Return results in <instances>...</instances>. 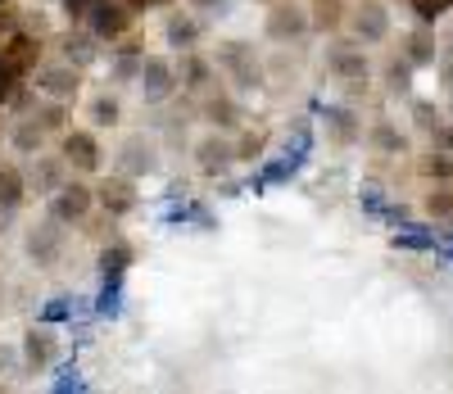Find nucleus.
<instances>
[{
	"label": "nucleus",
	"instance_id": "f3484780",
	"mask_svg": "<svg viewBox=\"0 0 453 394\" xmlns=\"http://www.w3.org/2000/svg\"><path fill=\"white\" fill-rule=\"evenodd\" d=\"M453 10V0H412V14H418L422 23H435L440 14Z\"/></svg>",
	"mask_w": 453,
	"mask_h": 394
},
{
	"label": "nucleus",
	"instance_id": "412c9836",
	"mask_svg": "<svg viewBox=\"0 0 453 394\" xmlns=\"http://www.w3.org/2000/svg\"><path fill=\"white\" fill-rule=\"evenodd\" d=\"M331 123H335V136L340 141H354L358 132H354V113H345V109H331Z\"/></svg>",
	"mask_w": 453,
	"mask_h": 394
},
{
	"label": "nucleus",
	"instance_id": "c756f323",
	"mask_svg": "<svg viewBox=\"0 0 453 394\" xmlns=\"http://www.w3.org/2000/svg\"><path fill=\"white\" fill-rule=\"evenodd\" d=\"M136 5H150V0H136Z\"/></svg>",
	"mask_w": 453,
	"mask_h": 394
},
{
	"label": "nucleus",
	"instance_id": "9d476101",
	"mask_svg": "<svg viewBox=\"0 0 453 394\" xmlns=\"http://www.w3.org/2000/svg\"><path fill=\"white\" fill-rule=\"evenodd\" d=\"M326 68H331L335 77H363V73H367V55H363V50H349V46H340V50L326 55Z\"/></svg>",
	"mask_w": 453,
	"mask_h": 394
},
{
	"label": "nucleus",
	"instance_id": "aec40b11",
	"mask_svg": "<svg viewBox=\"0 0 453 394\" xmlns=\"http://www.w3.org/2000/svg\"><path fill=\"white\" fill-rule=\"evenodd\" d=\"M91 118H96L100 127H109L113 118H119V100H109V96H100V100L91 104Z\"/></svg>",
	"mask_w": 453,
	"mask_h": 394
},
{
	"label": "nucleus",
	"instance_id": "a211bd4d",
	"mask_svg": "<svg viewBox=\"0 0 453 394\" xmlns=\"http://www.w3.org/2000/svg\"><path fill=\"white\" fill-rule=\"evenodd\" d=\"M27 359L32 363H46L50 359V331H32L27 336Z\"/></svg>",
	"mask_w": 453,
	"mask_h": 394
},
{
	"label": "nucleus",
	"instance_id": "5701e85b",
	"mask_svg": "<svg viewBox=\"0 0 453 394\" xmlns=\"http://www.w3.org/2000/svg\"><path fill=\"white\" fill-rule=\"evenodd\" d=\"M422 173L426 177H449L453 173V159H449V154H431V159L422 164Z\"/></svg>",
	"mask_w": 453,
	"mask_h": 394
},
{
	"label": "nucleus",
	"instance_id": "dca6fc26",
	"mask_svg": "<svg viewBox=\"0 0 453 394\" xmlns=\"http://www.w3.org/2000/svg\"><path fill=\"white\" fill-rule=\"evenodd\" d=\"M127 263H132V250H127V245H113V250H104V259H100L104 277H123Z\"/></svg>",
	"mask_w": 453,
	"mask_h": 394
},
{
	"label": "nucleus",
	"instance_id": "20e7f679",
	"mask_svg": "<svg viewBox=\"0 0 453 394\" xmlns=\"http://www.w3.org/2000/svg\"><path fill=\"white\" fill-rule=\"evenodd\" d=\"M64 159H68L73 168H82V173H96V168H100V145H96V136H91V132H73V136L64 141Z\"/></svg>",
	"mask_w": 453,
	"mask_h": 394
},
{
	"label": "nucleus",
	"instance_id": "f8f14e48",
	"mask_svg": "<svg viewBox=\"0 0 453 394\" xmlns=\"http://www.w3.org/2000/svg\"><path fill=\"white\" fill-rule=\"evenodd\" d=\"M59 241H64V231L50 222V227H42V236H32L27 250H32V259H55L59 254Z\"/></svg>",
	"mask_w": 453,
	"mask_h": 394
},
{
	"label": "nucleus",
	"instance_id": "423d86ee",
	"mask_svg": "<svg viewBox=\"0 0 453 394\" xmlns=\"http://www.w3.org/2000/svg\"><path fill=\"white\" fill-rule=\"evenodd\" d=\"M36 87H42L46 96H55V100H68L73 91H78V73H73L68 64H50V68L36 73Z\"/></svg>",
	"mask_w": 453,
	"mask_h": 394
},
{
	"label": "nucleus",
	"instance_id": "cd10ccee",
	"mask_svg": "<svg viewBox=\"0 0 453 394\" xmlns=\"http://www.w3.org/2000/svg\"><path fill=\"white\" fill-rule=\"evenodd\" d=\"M64 313H68V299H50V308H46V318L55 322V318H64Z\"/></svg>",
	"mask_w": 453,
	"mask_h": 394
},
{
	"label": "nucleus",
	"instance_id": "0eeeda50",
	"mask_svg": "<svg viewBox=\"0 0 453 394\" xmlns=\"http://www.w3.org/2000/svg\"><path fill=\"white\" fill-rule=\"evenodd\" d=\"M222 68H232L236 73V82H245V87H254L258 82V64H254V55H250V46H241V42H232V46H222Z\"/></svg>",
	"mask_w": 453,
	"mask_h": 394
},
{
	"label": "nucleus",
	"instance_id": "ddd939ff",
	"mask_svg": "<svg viewBox=\"0 0 453 394\" xmlns=\"http://www.w3.org/2000/svg\"><path fill=\"white\" fill-rule=\"evenodd\" d=\"M200 164H204V173H222L226 164H232V150H226L222 141H204L200 145Z\"/></svg>",
	"mask_w": 453,
	"mask_h": 394
},
{
	"label": "nucleus",
	"instance_id": "b1692460",
	"mask_svg": "<svg viewBox=\"0 0 453 394\" xmlns=\"http://www.w3.org/2000/svg\"><path fill=\"white\" fill-rule=\"evenodd\" d=\"M36 186H42V190H55L59 186V164L55 159H46L42 168H36Z\"/></svg>",
	"mask_w": 453,
	"mask_h": 394
},
{
	"label": "nucleus",
	"instance_id": "39448f33",
	"mask_svg": "<svg viewBox=\"0 0 453 394\" xmlns=\"http://www.w3.org/2000/svg\"><path fill=\"white\" fill-rule=\"evenodd\" d=\"M354 32L363 36V42H381V36L390 32V19H386V10L376 5V0H363V5L354 10Z\"/></svg>",
	"mask_w": 453,
	"mask_h": 394
},
{
	"label": "nucleus",
	"instance_id": "393cba45",
	"mask_svg": "<svg viewBox=\"0 0 453 394\" xmlns=\"http://www.w3.org/2000/svg\"><path fill=\"white\" fill-rule=\"evenodd\" d=\"M372 141H376V145H381V150H399V145H403V141H399V136H395V132H390L386 123H381V127H376V132H372Z\"/></svg>",
	"mask_w": 453,
	"mask_h": 394
},
{
	"label": "nucleus",
	"instance_id": "6e6552de",
	"mask_svg": "<svg viewBox=\"0 0 453 394\" xmlns=\"http://www.w3.org/2000/svg\"><path fill=\"white\" fill-rule=\"evenodd\" d=\"M123 27H127V10L96 0V5H91V32H96V36H119Z\"/></svg>",
	"mask_w": 453,
	"mask_h": 394
},
{
	"label": "nucleus",
	"instance_id": "9b49d317",
	"mask_svg": "<svg viewBox=\"0 0 453 394\" xmlns=\"http://www.w3.org/2000/svg\"><path fill=\"white\" fill-rule=\"evenodd\" d=\"M100 205L109 209V213H127L136 200H132V186L127 182H104L100 186Z\"/></svg>",
	"mask_w": 453,
	"mask_h": 394
},
{
	"label": "nucleus",
	"instance_id": "c85d7f7f",
	"mask_svg": "<svg viewBox=\"0 0 453 394\" xmlns=\"http://www.w3.org/2000/svg\"><path fill=\"white\" fill-rule=\"evenodd\" d=\"M5 91H10V68L0 64V100H5Z\"/></svg>",
	"mask_w": 453,
	"mask_h": 394
},
{
	"label": "nucleus",
	"instance_id": "6ab92c4d",
	"mask_svg": "<svg viewBox=\"0 0 453 394\" xmlns=\"http://www.w3.org/2000/svg\"><path fill=\"white\" fill-rule=\"evenodd\" d=\"M168 36H173V46H191L196 36H200V23H191V19H177V23L168 27Z\"/></svg>",
	"mask_w": 453,
	"mask_h": 394
},
{
	"label": "nucleus",
	"instance_id": "7ed1b4c3",
	"mask_svg": "<svg viewBox=\"0 0 453 394\" xmlns=\"http://www.w3.org/2000/svg\"><path fill=\"white\" fill-rule=\"evenodd\" d=\"M304 32H309V19H304L299 5H277L268 14V36L273 42H290V36H304Z\"/></svg>",
	"mask_w": 453,
	"mask_h": 394
},
{
	"label": "nucleus",
	"instance_id": "a878e982",
	"mask_svg": "<svg viewBox=\"0 0 453 394\" xmlns=\"http://www.w3.org/2000/svg\"><path fill=\"white\" fill-rule=\"evenodd\" d=\"M431 213H440V218H453V200H449L444 190H435V195H431Z\"/></svg>",
	"mask_w": 453,
	"mask_h": 394
},
{
	"label": "nucleus",
	"instance_id": "bb28decb",
	"mask_svg": "<svg viewBox=\"0 0 453 394\" xmlns=\"http://www.w3.org/2000/svg\"><path fill=\"white\" fill-rule=\"evenodd\" d=\"M431 132H435V141H440L444 150H453V127H440V123H435Z\"/></svg>",
	"mask_w": 453,
	"mask_h": 394
},
{
	"label": "nucleus",
	"instance_id": "2eb2a0df",
	"mask_svg": "<svg viewBox=\"0 0 453 394\" xmlns=\"http://www.w3.org/2000/svg\"><path fill=\"white\" fill-rule=\"evenodd\" d=\"M395 245H403V250H435V236L422 231V227H399L395 231Z\"/></svg>",
	"mask_w": 453,
	"mask_h": 394
},
{
	"label": "nucleus",
	"instance_id": "f257e3e1",
	"mask_svg": "<svg viewBox=\"0 0 453 394\" xmlns=\"http://www.w3.org/2000/svg\"><path fill=\"white\" fill-rule=\"evenodd\" d=\"M173 68H168V59H141V96L150 100V104H159V100H168L173 96Z\"/></svg>",
	"mask_w": 453,
	"mask_h": 394
},
{
	"label": "nucleus",
	"instance_id": "1a4fd4ad",
	"mask_svg": "<svg viewBox=\"0 0 453 394\" xmlns=\"http://www.w3.org/2000/svg\"><path fill=\"white\" fill-rule=\"evenodd\" d=\"M119 168H123V173H155V150H150L141 136H132V141L119 150Z\"/></svg>",
	"mask_w": 453,
	"mask_h": 394
},
{
	"label": "nucleus",
	"instance_id": "4be33fe9",
	"mask_svg": "<svg viewBox=\"0 0 453 394\" xmlns=\"http://www.w3.org/2000/svg\"><path fill=\"white\" fill-rule=\"evenodd\" d=\"M408 59H412V64H431V59H435V42H426V36H418V42L408 46Z\"/></svg>",
	"mask_w": 453,
	"mask_h": 394
},
{
	"label": "nucleus",
	"instance_id": "f03ea898",
	"mask_svg": "<svg viewBox=\"0 0 453 394\" xmlns=\"http://www.w3.org/2000/svg\"><path fill=\"white\" fill-rule=\"evenodd\" d=\"M87 209H91V190L87 186H59L55 200H50L55 222H78V218H87Z\"/></svg>",
	"mask_w": 453,
	"mask_h": 394
},
{
	"label": "nucleus",
	"instance_id": "4468645a",
	"mask_svg": "<svg viewBox=\"0 0 453 394\" xmlns=\"http://www.w3.org/2000/svg\"><path fill=\"white\" fill-rule=\"evenodd\" d=\"M19 200H23V177L5 173V177H0V213H14Z\"/></svg>",
	"mask_w": 453,
	"mask_h": 394
}]
</instances>
